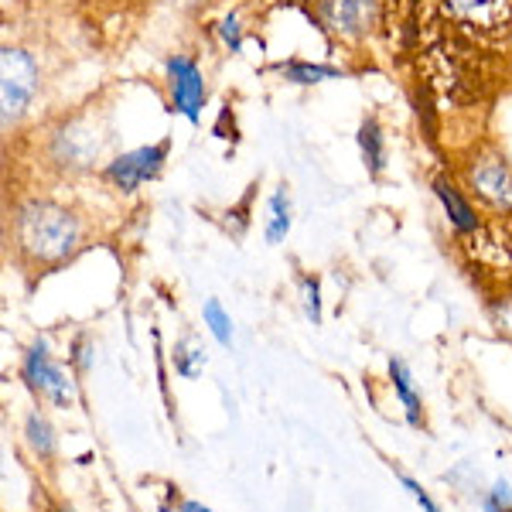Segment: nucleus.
I'll return each mask as SVG.
<instances>
[{"label":"nucleus","instance_id":"obj_1","mask_svg":"<svg viewBox=\"0 0 512 512\" xmlns=\"http://www.w3.org/2000/svg\"><path fill=\"white\" fill-rule=\"evenodd\" d=\"M11 239L24 263H31L35 270H52L62 267L65 260H72L82 250L86 226H82V219L69 205L35 195L14 205Z\"/></svg>","mask_w":512,"mask_h":512},{"label":"nucleus","instance_id":"obj_2","mask_svg":"<svg viewBox=\"0 0 512 512\" xmlns=\"http://www.w3.org/2000/svg\"><path fill=\"white\" fill-rule=\"evenodd\" d=\"M38 89L41 65L35 55L21 45H4V52H0V120H4V130L18 127L28 117Z\"/></svg>","mask_w":512,"mask_h":512},{"label":"nucleus","instance_id":"obj_3","mask_svg":"<svg viewBox=\"0 0 512 512\" xmlns=\"http://www.w3.org/2000/svg\"><path fill=\"white\" fill-rule=\"evenodd\" d=\"M21 379L28 383L31 393H38L41 400L55 403V407H72V403H76V379L55 362L52 345H48L45 335H38L35 342L28 345V352H24Z\"/></svg>","mask_w":512,"mask_h":512},{"label":"nucleus","instance_id":"obj_4","mask_svg":"<svg viewBox=\"0 0 512 512\" xmlns=\"http://www.w3.org/2000/svg\"><path fill=\"white\" fill-rule=\"evenodd\" d=\"M164 89H168L171 113L198 127L205 103H209V86H205L202 65L185 52L168 55V62H164Z\"/></svg>","mask_w":512,"mask_h":512},{"label":"nucleus","instance_id":"obj_5","mask_svg":"<svg viewBox=\"0 0 512 512\" xmlns=\"http://www.w3.org/2000/svg\"><path fill=\"white\" fill-rule=\"evenodd\" d=\"M168 154H171V140H158V144L123 151L103 164V181L117 188L120 195H134L144 185L161 178L164 164H168Z\"/></svg>","mask_w":512,"mask_h":512},{"label":"nucleus","instance_id":"obj_6","mask_svg":"<svg viewBox=\"0 0 512 512\" xmlns=\"http://www.w3.org/2000/svg\"><path fill=\"white\" fill-rule=\"evenodd\" d=\"M315 14L328 35L359 45L376 35L383 0H315Z\"/></svg>","mask_w":512,"mask_h":512},{"label":"nucleus","instance_id":"obj_7","mask_svg":"<svg viewBox=\"0 0 512 512\" xmlns=\"http://www.w3.org/2000/svg\"><path fill=\"white\" fill-rule=\"evenodd\" d=\"M465 188L495 212H512V164L495 151L475 154L465 164Z\"/></svg>","mask_w":512,"mask_h":512},{"label":"nucleus","instance_id":"obj_8","mask_svg":"<svg viewBox=\"0 0 512 512\" xmlns=\"http://www.w3.org/2000/svg\"><path fill=\"white\" fill-rule=\"evenodd\" d=\"M431 188H434L437 202H441V209H444V216H448L454 233H458V236H475L478 229H482V219H478L472 198H468V192L458 185V181L441 175V178H434Z\"/></svg>","mask_w":512,"mask_h":512},{"label":"nucleus","instance_id":"obj_9","mask_svg":"<svg viewBox=\"0 0 512 512\" xmlns=\"http://www.w3.org/2000/svg\"><path fill=\"white\" fill-rule=\"evenodd\" d=\"M451 18L472 28H502L512 18V0H441Z\"/></svg>","mask_w":512,"mask_h":512},{"label":"nucleus","instance_id":"obj_10","mask_svg":"<svg viewBox=\"0 0 512 512\" xmlns=\"http://www.w3.org/2000/svg\"><path fill=\"white\" fill-rule=\"evenodd\" d=\"M294 229V202H291V188L280 181L274 192L267 195V212H263V239L267 246H280Z\"/></svg>","mask_w":512,"mask_h":512},{"label":"nucleus","instance_id":"obj_11","mask_svg":"<svg viewBox=\"0 0 512 512\" xmlns=\"http://www.w3.org/2000/svg\"><path fill=\"white\" fill-rule=\"evenodd\" d=\"M355 144H359V158L366 164L369 178H383L386 171V161H390V154H386V134H383V123L376 117H366L359 123V134H355Z\"/></svg>","mask_w":512,"mask_h":512},{"label":"nucleus","instance_id":"obj_12","mask_svg":"<svg viewBox=\"0 0 512 512\" xmlns=\"http://www.w3.org/2000/svg\"><path fill=\"white\" fill-rule=\"evenodd\" d=\"M274 72L284 82L291 86H321V82H332V79H342L345 72L338 65H325V62H304V59H287V62H277Z\"/></svg>","mask_w":512,"mask_h":512},{"label":"nucleus","instance_id":"obj_13","mask_svg":"<svg viewBox=\"0 0 512 512\" xmlns=\"http://www.w3.org/2000/svg\"><path fill=\"white\" fill-rule=\"evenodd\" d=\"M390 383L396 390V400H400L403 414H407V424L410 427H424V403L414 390V376H410L407 362L400 359H390Z\"/></svg>","mask_w":512,"mask_h":512},{"label":"nucleus","instance_id":"obj_14","mask_svg":"<svg viewBox=\"0 0 512 512\" xmlns=\"http://www.w3.org/2000/svg\"><path fill=\"white\" fill-rule=\"evenodd\" d=\"M171 362H175V373L181 379H198L205 373V366H209V355H205L202 342L195 335H185L171 349Z\"/></svg>","mask_w":512,"mask_h":512},{"label":"nucleus","instance_id":"obj_15","mask_svg":"<svg viewBox=\"0 0 512 512\" xmlns=\"http://www.w3.org/2000/svg\"><path fill=\"white\" fill-rule=\"evenodd\" d=\"M24 441L35 451V458L48 461L55 454V427L48 424V417L41 414V410H31V414L24 417Z\"/></svg>","mask_w":512,"mask_h":512},{"label":"nucleus","instance_id":"obj_16","mask_svg":"<svg viewBox=\"0 0 512 512\" xmlns=\"http://www.w3.org/2000/svg\"><path fill=\"white\" fill-rule=\"evenodd\" d=\"M202 321H205V332L216 338L222 349H233L236 328H233V318H229V311L222 308V301L209 297V301L202 304Z\"/></svg>","mask_w":512,"mask_h":512},{"label":"nucleus","instance_id":"obj_17","mask_svg":"<svg viewBox=\"0 0 512 512\" xmlns=\"http://www.w3.org/2000/svg\"><path fill=\"white\" fill-rule=\"evenodd\" d=\"M216 38L219 45L226 48L229 55H239L243 52V38H246V28H243V14L239 11H226L216 24Z\"/></svg>","mask_w":512,"mask_h":512},{"label":"nucleus","instance_id":"obj_18","mask_svg":"<svg viewBox=\"0 0 512 512\" xmlns=\"http://www.w3.org/2000/svg\"><path fill=\"white\" fill-rule=\"evenodd\" d=\"M297 291H301V311L311 325H321V280L315 274H304L297 280Z\"/></svg>","mask_w":512,"mask_h":512},{"label":"nucleus","instance_id":"obj_19","mask_svg":"<svg viewBox=\"0 0 512 512\" xmlns=\"http://www.w3.org/2000/svg\"><path fill=\"white\" fill-rule=\"evenodd\" d=\"M485 512H512V485L509 482H495L492 492L482 499Z\"/></svg>","mask_w":512,"mask_h":512},{"label":"nucleus","instance_id":"obj_20","mask_svg":"<svg viewBox=\"0 0 512 512\" xmlns=\"http://www.w3.org/2000/svg\"><path fill=\"white\" fill-rule=\"evenodd\" d=\"M400 485H403V489L410 492V499H414L417 506L424 509V512H441V506H437V502L431 499V495L424 492V485H420L417 478H410V475H400Z\"/></svg>","mask_w":512,"mask_h":512},{"label":"nucleus","instance_id":"obj_21","mask_svg":"<svg viewBox=\"0 0 512 512\" xmlns=\"http://www.w3.org/2000/svg\"><path fill=\"white\" fill-rule=\"evenodd\" d=\"M492 318H495V325H499V332L512 338V294H509V297H502V301L495 304V308H492Z\"/></svg>","mask_w":512,"mask_h":512},{"label":"nucleus","instance_id":"obj_22","mask_svg":"<svg viewBox=\"0 0 512 512\" xmlns=\"http://www.w3.org/2000/svg\"><path fill=\"white\" fill-rule=\"evenodd\" d=\"M72 366L79 369V373H89V366H93V359H89V338L79 335L76 342H72Z\"/></svg>","mask_w":512,"mask_h":512},{"label":"nucleus","instance_id":"obj_23","mask_svg":"<svg viewBox=\"0 0 512 512\" xmlns=\"http://www.w3.org/2000/svg\"><path fill=\"white\" fill-rule=\"evenodd\" d=\"M178 512H212L209 506H202V502H192V499H188V502H181V509Z\"/></svg>","mask_w":512,"mask_h":512},{"label":"nucleus","instance_id":"obj_24","mask_svg":"<svg viewBox=\"0 0 512 512\" xmlns=\"http://www.w3.org/2000/svg\"><path fill=\"white\" fill-rule=\"evenodd\" d=\"M164 4H175V7H198V4H209V0H164Z\"/></svg>","mask_w":512,"mask_h":512},{"label":"nucleus","instance_id":"obj_25","mask_svg":"<svg viewBox=\"0 0 512 512\" xmlns=\"http://www.w3.org/2000/svg\"><path fill=\"white\" fill-rule=\"evenodd\" d=\"M506 28H509V45H512V18H509V24H506Z\"/></svg>","mask_w":512,"mask_h":512},{"label":"nucleus","instance_id":"obj_26","mask_svg":"<svg viewBox=\"0 0 512 512\" xmlns=\"http://www.w3.org/2000/svg\"><path fill=\"white\" fill-rule=\"evenodd\" d=\"M55 512H72V509H55Z\"/></svg>","mask_w":512,"mask_h":512}]
</instances>
